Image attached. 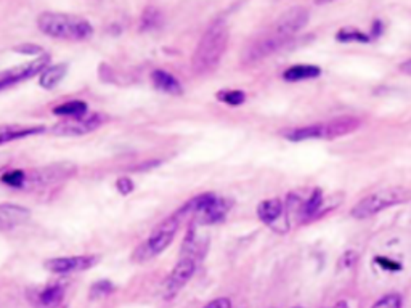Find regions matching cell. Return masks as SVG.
Listing matches in <instances>:
<instances>
[{
	"mask_svg": "<svg viewBox=\"0 0 411 308\" xmlns=\"http://www.w3.org/2000/svg\"><path fill=\"white\" fill-rule=\"evenodd\" d=\"M228 45V26L215 20L201 36L191 57V70L196 76H207L217 70Z\"/></svg>",
	"mask_w": 411,
	"mask_h": 308,
	"instance_id": "obj_1",
	"label": "cell"
},
{
	"mask_svg": "<svg viewBox=\"0 0 411 308\" xmlns=\"http://www.w3.org/2000/svg\"><path fill=\"white\" fill-rule=\"evenodd\" d=\"M37 27L49 38L71 40V42L89 40L94 34V26L85 18L57 12L40 13L37 18Z\"/></svg>",
	"mask_w": 411,
	"mask_h": 308,
	"instance_id": "obj_2",
	"label": "cell"
},
{
	"mask_svg": "<svg viewBox=\"0 0 411 308\" xmlns=\"http://www.w3.org/2000/svg\"><path fill=\"white\" fill-rule=\"evenodd\" d=\"M180 227V219L177 215H170L163 220L159 225H156L145 241L137 247L135 252L132 254V259L135 262H148L168 249L170 242L174 241L177 229Z\"/></svg>",
	"mask_w": 411,
	"mask_h": 308,
	"instance_id": "obj_3",
	"label": "cell"
},
{
	"mask_svg": "<svg viewBox=\"0 0 411 308\" xmlns=\"http://www.w3.org/2000/svg\"><path fill=\"white\" fill-rule=\"evenodd\" d=\"M411 199V190L405 186H389L386 190H380L373 195L363 197L362 201L355 204L352 209V217L355 219H369L371 215L380 214L381 210L389 209L392 206L405 204Z\"/></svg>",
	"mask_w": 411,
	"mask_h": 308,
	"instance_id": "obj_4",
	"label": "cell"
},
{
	"mask_svg": "<svg viewBox=\"0 0 411 308\" xmlns=\"http://www.w3.org/2000/svg\"><path fill=\"white\" fill-rule=\"evenodd\" d=\"M76 172L77 165L74 163H68V160L44 165V167L27 172L25 188H44L57 185V183L66 182L69 178H72L76 176Z\"/></svg>",
	"mask_w": 411,
	"mask_h": 308,
	"instance_id": "obj_5",
	"label": "cell"
},
{
	"mask_svg": "<svg viewBox=\"0 0 411 308\" xmlns=\"http://www.w3.org/2000/svg\"><path fill=\"white\" fill-rule=\"evenodd\" d=\"M50 64V55H40L39 58L32 59V61L23 63L20 66L10 68V70L0 72V90L7 89V87H12L15 84H20V82H25L31 77H34L37 74H42V72L47 70Z\"/></svg>",
	"mask_w": 411,
	"mask_h": 308,
	"instance_id": "obj_6",
	"label": "cell"
},
{
	"mask_svg": "<svg viewBox=\"0 0 411 308\" xmlns=\"http://www.w3.org/2000/svg\"><path fill=\"white\" fill-rule=\"evenodd\" d=\"M105 122V114H87L82 117L66 119L50 128L53 135L58 137H81L96 130Z\"/></svg>",
	"mask_w": 411,
	"mask_h": 308,
	"instance_id": "obj_7",
	"label": "cell"
},
{
	"mask_svg": "<svg viewBox=\"0 0 411 308\" xmlns=\"http://www.w3.org/2000/svg\"><path fill=\"white\" fill-rule=\"evenodd\" d=\"M98 255H71V257H55L44 262V266L52 273L58 275H69L79 273V271H87L92 266L98 264Z\"/></svg>",
	"mask_w": 411,
	"mask_h": 308,
	"instance_id": "obj_8",
	"label": "cell"
},
{
	"mask_svg": "<svg viewBox=\"0 0 411 308\" xmlns=\"http://www.w3.org/2000/svg\"><path fill=\"white\" fill-rule=\"evenodd\" d=\"M196 270V259L191 257H182L170 271L168 279L164 283V294L165 297H174L185 284L190 281Z\"/></svg>",
	"mask_w": 411,
	"mask_h": 308,
	"instance_id": "obj_9",
	"label": "cell"
},
{
	"mask_svg": "<svg viewBox=\"0 0 411 308\" xmlns=\"http://www.w3.org/2000/svg\"><path fill=\"white\" fill-rule=\"evenodd\" d=\"M308 18V10L304 7H293L288 12H284L283 15L278 18V21L275 23V31L274 34L280 36L284 39H293V36L297 31H301L304 26L307 25Z\"/></svg>",
	"mask_w": 411,
	"mask_h": 308,
	"instance_id": "obj_10",
	"label": "cell"
},
{
	"mask_svg": "<svg viewBox=\"0 0 411 308\" xmlns=\"http://www.w3.org/2000/svg\"><path fill=\"white\" fill-rule=\"evenodd\" d=\"M293 39H284L280 38V36L271 34L267 36L264 39H258L254 42L251 47H249L246 52L243 55V61L244 63H256L261 61L262 58L269 57V55H274L275 52H278L280 48H283L286 44L291 42Z\"/></svg>",
	"mask_w": 411,
	"mask_h": 308,
	"instance_id": "obj_11",
	"label": "cell"
},
{
	"mask_svg": "<svg viewBox=\"0 0 411 308\" xmlns=\"http://www.w3.org/2000/svg\"><path fill=\"white\" fill-rule=\"evenodd\" d=\"M230 209H232V202L225 199V197L215 195L214 199H212L195 219L200 225H215L224 222Z\"/></svg>",
	"mask_w": 411,
	"mask_h": 308,
	"instance_id": "obj_12",
	"label": "cell"
},
{
	"mask_svg": "<svg viewBox=\"0 0 411 308\" xmlns=\"http://www.w3.org/2000/svg\"><path fill=\"white\" fill-rule=\"evenodd\" d=\"M47 132L45 126H25V124H3L0 126V146L12 143V141L29 139Z\"/></svg>",
	"mask_w": 411,
	"mask_h": 308,
	"instance_id": "obj_13",
	"label": "cell"
},
{
	"mask_svg": "<svg viewBox=\"0 0 411 308\" xmlns=\"http://www.w3.org/2000/svg\"><path fill=\"white\" fill-rule=\"evenodd\" d=\"M31 219V210L13 202L0 204V232L12 229L26 223Z\"/></svg>",
	"mask_w": 411,
	"mask_h": 308,
	"instance_id": "obj_14",
	"label": "cell"
},
{
	"mask_svg": "<svg viewBox=\"0 0 411 308\" xmlns=\"http://www.w3.org/2000/svg\"><path fill=\"white\" fill-rule=\"evenodd\" d=\"M360 126V121L357 117L352 116H344V117H338L331 122H325L321 124V139H338V137L347 135V133H352L354 130H357Z\"/></svg>",
	"mask_w": 411,
	"mask_h": 308,
	"instance_id": "obj_15",
	"label": "cell"
},
{
	"mask_svg": "<svg viewBox=\"0 0 411 308\" xmlns=\"http://www.w3.org/2000/svg\"><path fill=\"white\" fill-rule=\"evenodd\" d=\"M151 82H153L156 89L164 92V94H169V95L183 94V87L178 82L177 77L164 70H155L151 72Z\"/></svg>",
	"mask_w": 411,
	"mask_h": 308,
	"instance_id": "obj_16",
	"label": "cell"
},
{
	"mask_svg": "<svg viewBox=\"0 0 411 308\" xmlns=\"http://www.w3.org/2000/svg\"><path fill=\"white\" fill-rule=\"evenodd\" d=\"M281 214H283V202L278 197L262 201L257 206V217L267 225H274L281 217Z\"/></svg>",
	"mask_w": 411,
	"mask_h": 308,
	"instance_id": "obj_17",
	"label": "cell"
},
{
	"mask_svg": "<svg viewBox=\"0 0 411 308\" xmlns=\"http://www.w3.org/2000/svg\"><path fill=\"white\" fill-rule=\"evenodd\" d=\"M64 289L59 284H49L37 294V305L40 308H58L63 302Z\"/></svg>",
	"mask_w": 411,
	"mask_h": 308,
	"instance_id": "obj_18",
	"label": "cell"
},
{
	"mask_svg": "<svg viewBox=\"0 0 411 308\" xmlns=\"http://www.w3.org/2000/svg\"><path fill=\"white\" fill-rule=\"evenodd\" d=\"M321 74V70L315 64H295L283 72V79L288 82H299L307 79H315Z\"/></svg>",
	"mask_w": 411,
	"mask_h": 308,
	"instance_id": "obj_19",
	"label": "cell"
},
{
	"mask_svg": "<svg viewBox=\"0 0 411 308\" xmlns=\"http://www.w3.org/2000/svg\"><path fill=\"white\" fill-rule=\"evenodd\" d=\"M68 72V64L66 63H59V64H53V66H49L42 74H40L39 79V85L45 90H53L59 82L64 79Z\"/></svg>",
	"mask_w": 411,
	"mask_h": 308,
	"instance_id": "obj_20",
	"label": "cell"
},
{
	"mask_svg": "<svg viewBox=\"0 0 411 308\" xmlns=\"http://www.w3.org/2000/svg\"><path fill=\"white\" fill-rule=\"evenodd\" d=\"M55 116H62L66 119H74V117H82L89 114V107H87L85 101L82 100H69L64 101V103L58 104L53 109Z\"/></svg>",
	"mask_w": 411,
	"mask_h": 308,
	"instance_id": "obj_21",
	"label": "cell"
},
{
	"mask_svg": "<svg viewBox=\"0 0 411 308\" xmlns=\"http://www.w3.org/2000/svg\"><path fill=\"white\" fill-rule=\"evenodd\" d=\"M284 137L291 141H302V140H308V139H321V124H315V126H307V127L291 128V130L284 132Z\"/></svg>",
	"mask_w": 411,
	"mask_h": 308,
	"instance_id": "obj_22",
	"label": "cell"
},
{
	"mask_svg": "<svg viewBox=\"0 0 411 308\" xmlns=\"http://www.w3.org/2000/svg\"><path fill=\"white\" fill-rule=\"evenodd\" d=\"M163 23V12L158 7L148 5L143 8L142 18H140V29L142 31H151L161 26Z\"/></svg>",
	"mask_w": 411,
	"mask_h": 308,
	"instance_id": "obj_23",
	"label": "cell"
},
{
	"mask_svg": "<svg viewBox=\"0 0 411 308\" xmlns=\"http://www.w3.org/2000/svg\"><path fill=\"white\" fill-rule=\"evenodd\" d=\"M26 176L27 172H25V170H20V169L8 170V172H5L2 177H0V182L10 188H20V190H25Z\"/></svg>",
	"mask_w": 411,
	"mask_h": 308,
	"instance_id": "obj_24",
	"label": "cell"
},
{
	"mask_svg": "<svg viewBox=\"0 0 411 308\" xmlns=\"http://www.w3.org/2000/svg\"><path fill=\"white\" fill-rule=\"evenodd\" d=\"M321 204H323V191L315 190L310 195V197H308V201L306 202V204L302 206L301 215L304 219L313 217V215H315L318 210L321 209Z\"/></svg>",
	"mask_w": 411,
	"mask_h": 308,
	"instance_id": "obj_25",
	"label": "cell"
},
{
	"mask_svg": "<svg viewBox=\"0 0 411 308\" xmlns=\"http://www.w3.org/2000/svg\"><path fill=\"white\" fill-rule=\"evenodd\" d=\"M217 100L228 107H239L246 101V94L243 90H220L217 94Z\"/></svg>",
	"mask_w": 411,
	"mask_h": 308,
	"instance_id": "obj_26",
	"label": "cell"
},
{
	"mask_svg": "<svg viewBox=\"0 0 411 308\" xmlns=\"http://www.w3.org/2000/svg\"><path fill=\"white\" fill-rule=\"evenodd\" d=\"M113 291H114L113 283L108 281V279H101V281H96L94 286L90 288V297L92 298L106 297V296H109Z\"/></svg>",
	"mask_w": 411,
	"mask_h": 308,
	"instance_id": "obj_27",
	"label": "cell"
},
{
	"mask_svg": "<svg viewBox=\"0 0 411 308\" xmlns=\"http://www.w3.org/2000/svg\"><path fill=\"white\" fill-rule=\"evenodd\" d=\"M401 307V298L397 294H389V296H384L380 298L373 308H400Z\"/></svg>",
	"mask_w": 411,
	"mask_h": 308,
	"instance_id": "obj_28",
	"label": "cell"
},
{
	"mask_svg": "<svg viewBox=\"0 0 411 308\" xmlns=\"http://www.w3.org/2000/svg\"><path fill=\"white\" fill-rule=\"evenodd\" d=\"M338 39L343 40V42H345V40H358V42H368L369 38L368 36L362 34V32L355 31V29H343L338 34Z\"/></svg>",
	"mask_w": 411,
	"mask_h": 308,
	"instance_id": "obj_29",
	"label": "cell"
},
{
	"mask_svg": "<svg viewBox=\"0 0 411 308\" xmlns=\"http://www.w3.org/2000/svg\"><path fill=\"white\" fill-rule=\"evenodd\" d=\"M133 188H135V185H133V182L131 180V178H127V177L118 178V182H116V190H118L119 193H121L122 196L131 195V193L133 191Z\"/></svg>",
	"mask_w": 411,
	"mask_h": 308,
	"instance_id": "obj_30",
	"label": "cell"
},
{
	"mask_svg": "<svg viewBox=\"0 0 411 308\" xmlns=\"http://www.w3.org/2000/svg\"><path fill=\"white\" fill-rule=\"evenodd\" d=\"M204 308H232V303L228 298H215V300L207 303Z\"/></svg>",
	"mask_w": 411,
	"mask_h": 308,
	"instance_id": "obj_31",
	"label": "cell"
},
{
	"mask_svg": "<svg viewBox=\"0 0 411 308\" xmlns=\"http://www.w3.org/2000/svg\"><path fill=\"white\" fill-rule=\"evenodd\" d=\"M18 53H27V55H39L42 53V48L37 47V45H21L18 47Z\"/></svg>",
	"mask_w": 411,
	"mask_h": 308,
	"instance_id": "obj_32",
	"label": "cell"
},
{
	"mask_svg": "<svg viewBox=\"0 0 411 308\" xmlns=\"http://www.w3.org/2000/svg\"><path fill=\"white\" fill-rule=\"evenodd\" d=\"M376 262H377V264H381L382 266H384V268L390 270V271L400 270V265H397V264H394V262H390V260H387V259L384 260V259H382V257H377Z\"/></svg>",
	"mask_w": 411,
	"mask_h": 308,
	"instance_id": "obj_33",
	"label": "cell"
},
{
	"mask_svg": "<svg viewBox=\"0 0 411 308\" xmlns=\"http://www.w3.org/2000/svg\"><path fill=\"white\" fill-rule=\"evenodd\" d=\"M12 163V156L8 153H0V172L5 170Z\"/></svg>",
	"mask_w": 411,
	"mask_h": 308,
	"instance_id": "obj_34",
	"label": "cell"
},
{
	"mask_svg": "<svg viewBox=\"0 0 411 308\" xmlns=\"http://www.w3.org/2000/svg\"><path fill=\"white\" fill-rule=\"evenodd\" d=\"M400 71L405 72V74L411 76V59H406L405 63L400 64Z\"/></svg>",
	"mask_w": 411,
	"mask_h": 308,
	"instance_id": "obj_35",
	"label": "cell"
},
{
	"mask_svg": "<svg viewBox=\"0 0 411 308\" xmlns=\"http://www.w3.org/2000/svg\"><path fill=\"white\" fill-rule=\"evenodd\" d=\"M332 308H349V305L345 302H339V303H336V305Z\"/></svg>",
	"mask_w": 411,
	"mask_h": 308,
	"instance_id": "obj_36",
	"label": "cell"
},
{
	"mask_svg": "<svg viewBox=\"0 0 411 308\" xmlns=\"http://www.w3.org/2000/svg\"><path fill=\"white\" fill-rule=\"evenodd\" d=\"M297 308H301V307H297Z\"/></svg>",
	"mask_w": 411,
	"mask_h": 308,
	"instance_id": "obj_37",
	"label": "cell"
}]
</instances>
